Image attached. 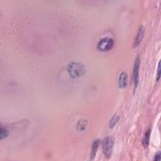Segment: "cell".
<instances>
[{
    "mask_svg": "<svg viewBox=\"0 0 161 161\" xmlns=\"http://www.w3.org/2000/svg\"><path fill=\"white\" fill-rule=\"evenodd\" d=\"M8 135V132L7 131V130L3 128V127H1V130H0V138L1 139H4L5 137H7Z\"/></svg>",
    "mask_w": 161,
    "mask_h": 161,
    "instance_id": "8fae6325",
    "label": "cell"
},
{
    "mask_svg": "<svg viewBox=\"0 0 161 161\" xmlns=\"http://www.w3.org/2000/svg\"><path fill=\"white\" fill-rule=\"evenodd\" d=\"M160 153L158 152V154H156V157H155L154 160H160Z\"/></svg>",
    "mask_w": 161,
    "mask_h": 161,
    "instance_id": "4fadbf2b",
    "label": "cell"
},
{
    "mask_svg": "<svg viewBox=\"0 0 161 161\" xmlns=\"http://www.w3.org/2000/svg\"><path fill=\"white\" fill-rule=\"evenodd\" d=\"M68 71L70 77L77 78L82 76L85 73L84 65L78 62H72L68 65Z\"/></svg>",
    "mask_w": 161,
    "mask_h": 161,
    "instance_id": "6da1fadb",
    "label": "cell"
},
{
    "mask_svg": "<svg viewBox=\"0 0 161 161\" xmlns=\"http://www.w3.org/2000/svg\"><path fill=\"white\" fill-rule=\"evenodd\" d=\"M87 120H85V119H81V120H79L78 123L77 124V128L79 131H82L84 130L87 125Z\"/></svg>",
    "mask_w": 161,
    "mask_h": 161,
    "instance_id": "ba28073f",
    "label": "cell"
},
{
    "mask_svg": "<svg viewBox=\"0 0 161 161\" xmlns=\"http://www.w3.org/2000/svg\"><path fill=\"white\" fill-rule=\"evenodd\" d=\"M118 120H119V116L117 115H115L114 116H113L112 118L111 119L110 122V127L113 128V127H114L116 124V123L118 122Z\"/></svg>",
    "mask_w": 161,
    "mask_h": 161,
    "instance_id": "30bf717a",
    "label": "cell"
},
{
    "mask_svg": "<svg viewBox=\"0 0 161 161\" xmlns=\"http://www.w3.org/2000/svg\"><path fill=\"white\" fill-rule=\"evenodd\" d=\"M114 139L112 137H108L105 139L103 144V151L105 157L110 158L113 151Z\"/></svg>",
    "mask_w": 161,
    "mask_h": 161,
    "instance_id": "7a4b0ae2",
    "label": "cell"
},
{
    "mask_svg": "<svg viewBox=\"0 0 161 161\" xmlns=\"http://www.w3.org/2000/svg\"><path fill=\"white\" fill-rule=\"evenodd\" d=\"M160 62H159V66H158V70H157V81L159 80V78H160Z\"/></svg>",
    "mask_w": 161,
    "mask_h": 161,
    "instance_id": "7c38bea8",
    "label": "cell"
},
{
    "mask_svg": "<svg viewBox=\"0 0 161 161\" xmlns=\"http://www.w3.org/2000/svg\"><path fill=\"white\" fill-rule=\"evenodd\" d=\"M150 135H151V129H148L143 139V145L145 147H147L149 144V140H150Z\"/></svg>",
    "mask_w": 161,
    "mask_h": 161,
    "instance_id": "9c48e42d",
    "label": "cell"
},
{
    "mask_svg": "<svg viewBox=\"0 0 161 161\" xmlns=\"http://www.w3.org/2000/svg\"><path fill=\"white\" fill-rule=\"evenodd\" d=\"M139 66H140V58L139 57H137L135 59L134 67V82L135 87L138 85L139 82Z\"/></svg>",
    "mask_w": 161,
    "mask_h": 161,
    "instance_id": "277c9868",
    "label": "cell"
},
{
    "mask_svg": "<svg viewBox=\"0 0 161 161\" xmlns=\"http://www.w3.org/2000/svg\"><path fill=\"white\" fill-rule=\"evenodd\" d=\"M144 28L143 27H140L139 32L138 33H137V35L135 40V42H134L135 47H137L140 44V43L141 42V41L143 39V37H144Z\"/></svg>",
    "mask_w": 161,
    "mask_h": 161,
    "instance_id": "5b68a950",
    "label": "cell"
},
{
    "mask_svg": "<svg viewBox=\"0 0 161 161\" xmlns=\"http://www.w3.org/2000/svg\"><path fill=\"white\" fill-rule=\"evenodd\" d=\"M127 75L125 73H122L119 76L118 83L120 88H123L127 86Z\"/></svg>",
    "mask_w": 161,
    "mask_h": 161,
    "instance_id": "8992f818",
    "label": "cell"
},
{
    "mask_svg": "<svg viewBox=\"0 0 161 161\" xmlns=\"http://www.w3.org/2000/svg\"><path fill=\"white\" fill-rule=\"evenodd\" d=\"M114 42L113 40L110 38H104L101 39L98 44V49L101 51H108L110 50Z\"/></svg>",
    "mask_w": 161,
    "mask_h": 161,
    "instance_id": "3957f363",
    "label": "cell"
},
{
    "mask_svg": "<svg viewBox=\"0 0 161 161\" xmlns=\"http://www.w3.org/2000/svg\"><path fill=\"white\" fill-rule=\"evenodd\" d=\"M99 140H94V142L93 143L92 147H91V160H93L94 158L95 157V156H96L98 148L99 145Z\"/></svg>",
    "mask_w": 161,
    "mask_h": 161,
    "instance_id": "52a82bcc",
    "label": "cell"
}]
</instances>
